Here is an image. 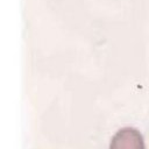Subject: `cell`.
I'll use <instances>...</instances> for the list:
<instances>
[{"label":"cell","mask_w":149,"mask_h":149,"mask_svg":"<svg viewBox=\"0 0 149 149\" xmlns=\"http://www.w3.org/2000/svg\"><path fill=\"white\" fill-rule=\"evenodd\" d=\"M111 149H144L143 137L134 128H123L113 137Z\"/></svg>","instance_id":"6da1fadb"}]
</instances>
